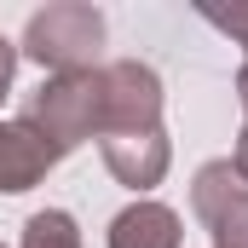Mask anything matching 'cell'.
<instances>
[{
  "mask_svg": "<svg viewBox=\"0 0 248 248\" xmlns=\"http://www.w3.org/2000/svg\"><path fill=\"white\" fill-rule=\"evenodd\" d=\"M17 122L63 162L69 150H81L87 139H98V69L46 75L41 93H29V104H23Z\"/></svg>",
  "mask_w": 248,
  "mask_h": 248,
  "instance_id": "6da1fadb",
  "label": "cell"
},
{
  "mask_svg": "<svg viewBox=\"0 0 248 248\" xmlns=\"http://www.w3.org/2000/svg\"><path fill=\"white\" fill-rule=\"evenodd\" d=\"M98 46H104V12L87 0H52L23 23L17 52L52 75H69V69H98Z\"/></svg>",
  "mask_w": 248,
  "mask_h": 248,
  "instance_id": "7a4b0ae2",
  "label": "cell"
},
{
  "mask_svg": "<svg viewBox=\"0 0 248 248\" xmlns=\"http://www.w3.org/2000/svg\"><path fill=\"white\" fill-rule=\"evenodd\" d=\"M156 127H162V75L139 58L98 63V139Z\"/></svg>",
  "mask_w": 248,
  "mask_h": 248,
  "instance_id": "3957f363",
  "label": "cell"
},
{
  "mask_svg": "<svg viewBox=\"0 0 248 248\" xmlns=\"http://www.w3.org/2000/svg\"><path fill=\"white\" fill-rule=\"evenodd\" d=\"M190 214L202 219V231L214 237V248H248V173L231 156L196 168V179H190Z\"/></svg>",
  "mask_w": 248,
  "mask_h": 248,
  "instance_id": "277c9868",
  "label": "cell"
},
{
  "mask_svg": "<svg viewBox=\"0 0 248 248\" xmlns=\"http://www.w3.org/2000/svg\"><path fill=\"white\" fill-rule=\"evenodd\" d=\"M98 150H104V168L116 173V185L139 190V196L162 185V173L173 162V144L162 127L156 133H110V139H98Z\"/></svg>",
  "mask_w": 248,
  "mask_h": 248,
  "instance_id": "5b68a950",
  "label": "cell"
},
{
  "mask_svg": "<svg viewBox=\"0 0 248 248\" xmlns=\"http://www.w3.org/2000/svg\"><path fill=\"white\" fill-rule=\"evenodd\" d=\"M52 168H58V156H52L23 122H0V196L35 190Z\"/></svg>",
  "mask_w": 248,
  "mask_h": 248,
  "instance_id": "8992f818",
  "label": "cell"
},
{
  "mask_svg": "<svg viewBox=\"0 0 248 248\" xmlns=\"http://www.w3.org/2000/svg\"><path fill=\"white\" fill-rule=\"evenodd\" d=\"M179 243H185V231H179V214L168 202L139 196L110 219V248H179Z\"/></svg>",
  "mask_w": 248,
  "mask_h": 248,
  "instance_id": "52a82bcc",
  "label": "cell"
},
{
  "mask_svg": "<svg viewBox=\"0 0 248 248\" xmlns=\"http://www.w3.org/2000/svg\"><path fill=\"white\" fill-rule=\"evenodd\" d=\"M17 248H81V225H75V214H63V208H41V214H29Z\"/></svg>",
  "mask_w": 248,
  "mask_h": 248,
  "instance_id": "ba28073f",
  "label": "cell"
},
{
  "mask_svg": "<svg viewBox=\"0 0 248 248\" xmlns=\"http://www.w3.org/2000/svg\"><path fill=\"white\" fill-rule=\"evenodd\" d=\"M196 12H202L214 29H225V35L243 46V63H248V0H231V6H219V0H202Z\"/></svg>",
  "mask_w": 248,
  "mask_h": 248,
  "instance_id": "9c48e42d",
  "label": "cell"
},
{
  "mask_svg": "<svg viewBox=\"0 0 248 248\" xmlns=\"http://www.w3.org/2000/svg\"><path fill=\"white\" fill-rule=\"evenodd\" d=\"M12 75H17V46L0 35V104H6V93H12Z\"/></svg>",
  "mask_w": 248,
  "mask_h": 248,
  "instance_id": "30bf717a",
  "label": "cell"
},
{
  "mask_svg": "<svg viewBox=\"0 0 248 248\" xmlns=\"http://www.w3.org/2000/svg\"><path fill=\"white\" fill-rule=\"evenodd\" d=\"M231 162L248 173V122H243V133H237V150H231Z\"/></svg>",
  "mask_w": 248,
  "mask_h": 248,
  "instance_id": "8fae6325",
  "label": "cell"
},
{
  "mask_svg": "<svg viewBox=\"0 0 248 248\" xmlns=\"http://www.w3.org/2000/svg\"><path fill=\"white\" fill-rule=\"evenodd\" d=\"M237 104H243V122H248V63L237 69Z\"/></svg>",
  "mask_w": 248,
  "mask_h": 248,
  "instance_id": "7c38bea8",
  "label": "cell"
},
{
  "mask_svg": "<svg viewBox=\"0 0 248 248\" xmlns=\"http://www.w3.org/2000/svg\"><path fill=\"white\" fill-rule=\"evenodd\" d=\"M0 248H6V243H0Z\"/></svg>",
  "mask_w": 248,
  "mask_h": 248,
  "instance_id": "4fadbf2b",
  "label": "cell"
}]
</instances>
